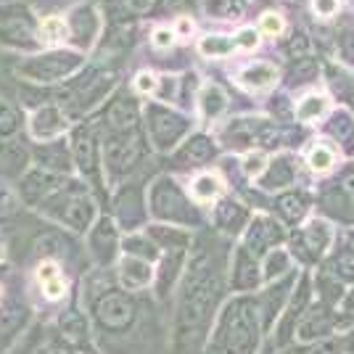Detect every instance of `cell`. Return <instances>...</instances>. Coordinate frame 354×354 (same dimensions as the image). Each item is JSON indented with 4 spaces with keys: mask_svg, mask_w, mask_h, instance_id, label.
<instances>
[{
    "mask_svg": "<svg viewBox=\"0 0 354 354\" xmlns=\"http://www.w3.org/2000/svg\"><path fill=\"white\" fill-rule=\"evenodd\" d=\"M275 77H278V72L270 64H254V66L241 72V82L251 90H265L275 82Z\"/></svg>",
    "mask_w": 354,
    "mask_h": 354,
    "instance_id": "cell-1",
    "label": "cell"
},
{
    "mask_svg": "<svg viewBox=\"0 0 354 354\" xmlns=\"http://www.w3.org/2000/svg\"><path fill=\"white\" fill-rule=\"evenodd\" d=\"M233 48H236V40L222 37V35H209L201 40V53L204 56H227V53H233Z\"/></svg>",
    "mask_w": 354,
    "mask_h": 354,
    "instance_id": "cell-2",
    "label": "cell"
},
{
    "mask_svg": "<svg viewBox=\"0 0 354 354\" xmlns=\"http://www.w3.org/2000/svg\"><path fill=\"white\" fill-rule=\"evenodd\" d=\"M66 21L61 19V16H48L43 19V24H40V37H43L45 43H56V40H64L66 37Z\"/></svg>",
    "mask_w": 354,
    "mask_h": 354,
    "instance_id": "cell-3",
    "label": "cell"
},
{
    "mask_svg": "<svg viewBox=\"0 0 354 354\" xmlns=\"http://www.w3.org/2000/svg\"><path fill=\"white\" fill-rule=\"evenodd\" d=\"M325 109H328V101H325L323 95H310V98H304V101L299 104L296 117L301 119V122H312V119L320 117Z\"/></svg>",
    "mask_w": 354,
    "mask_h": 354,
    "instance_id": "cell-4",
    "label": "cell"
},
{
    "mask_svg": "<svg viewBox=\"0 0 354 354\" xmlns=\"http://www.w3.org/2000/svg\"><path fill=\"white\" fill-rule=\"evenodd\" d=\"M220 191H222V185L214 175H201V177H196V183H193V196H196L198 201H209V198H214Z\"/></svg>",
    "mask_w": 354,
    "mask_h": 354,
    "instance_id": "cell-5",
    "label": "cell"
},
{
    "mask_svg": "<svg viewBox=\"0 0 354 354\" xmlns=\"http://www.w3.org/2000/svg\"><path fill=\"white\" fill-rule=\"evenodd\" d=\"M333 162H336V153L330 151L328 146H315L310 153V167L315 169V172H325V169H330L333 167Z\"/></svg>",
    "mask_w": 354,
    "mask_h": 354,
    "instance_id": "cell-6",
    "label": "cell"
},
{
    "mask_svg": "<svg viewBox=\"0 0 354 354\" xmlns=\"http://www.w3.org/2000/svg\"><path fill=\"white\" fill-rule=\"evenodd\" d=\"M201 104H204V111H207L209 117H217L225 109V95H222L220 88H207L204 95H201Z\"/></svg>",
    "mask_w": 354,
    "mask_h": 354,
    "instance_id": "cell-7",
    "label": "cell"
},
{
    "mask_svg": "<svg viewBox=\"0 0 354 354\" xmlns=\"http://www.w3.org/2000/svg\"><path fill=\"white\" fill-rule=\"evenodd\" d=\"M262 32L270 35V37L281 35L283 32V16L281 14H265L262 16Z\"/></svg>",
    "mask_w": 354,
    "mask_h": 354,
    "instance_id": "cell-8",
    "label": "cell"
},
{
    "mask_svg": "<svg viewBox=\"0 0 354 354\" xmlns=\"http://www.w3.org/2000/svg\"><path fill=\"white\" fill-rule=\"evenodd\" d=\"M37 278H40V286L56 281V278H59V267L53 265V262H45V265H40V270H37Z\"/></svg>",
    "mask_w": 354,
    "mask_h": 354,
    "instance_id": "cell-9",
    "label": "cell"
},
{
    "mask_svg": "<svg viewBox=\"0 0 354 354\" xmlns=\"http://www.w3.org/2000/svg\"><path fill=\"white\" fill-rule=\"evenodd\" d=\"M236 45L246 48V50H251V48H257V45H259V35H257L254 30H243L241 35H238V43Z\"/></svg>",
    "mask_w": 354,
    "mask_h": 354,
    "instance_id": "cell-10",
    "label": "cell"
},
{
    "mask_svg": "<svg viewBox=\"0 0 354 354\" xmlns=\"http://www.w3.org/2000/svg\"><path fill=\"white\" fill-rule=\"evenodd\" d=\"M315 11L320 16H333L339 11V0H315Z\"/></svg>",
    "mask_w": 354,
    "mask_h": 354,
    "instance_id": "cell-11",
    "label": "cell"
},
{
    "mask_svg": "<svg viewBox=\"0 0 354 354\" xmlns=\"http://www.w3.org/2000/svg\"><path fill=\"white\" fill-rule=\"evenodd\" d=\"M138 90H140V93H153V90H156V77L143 72L138 77Z\"/></svg>",
    "mask_w": 354,
    "mask_h": 354,
    "instance_id": "cell-12",
    "label": "cell"
},
{
    "mask_svg": "<svg viewBox=\"0 0 354 354\" xmlns=\"http://www.w3.org/2000/svg\"><path fill=\"white\" fill-rule=\"evenodd\" d=\"M43 291H45V296H48V299H59V296L64 294V283H61V278H56V281L45 283Z\"/></svg>",
    "mask_w": 354,
    "mask_h": 354,
    "instance_id": "cell-13",
    "label": "cell"
},
{
    "mask_svg": "<svg viewBox=\"0 0 354 354\" xmlns=\"http://www.w3.org/2000/svg\"><path fill=\"white\" fill-rule=\"evenodd\" d=\"M172 40H175V35L169 30H156L153 32V43L159 45V48H169L172 45Z\"/></svg>",
    "mask_w": 354,
    "mask_h": 354,
    "instance_id": "cell-14",
    "label": "cell"
},
{
    "mask_svg": "<svg viewBox=\"0 0 354 354\" xmlns=\"http://www.w3.org/2000/svg\"><path fill=\"white\" fill-rule=\"evenodd\" d=\"M262 164H265V156H262V153L249 156V159H246V172H249V175H259V172H262Z\"/></svg>",
    "mask_w": 354,
    "mask_h": 354,
    "instance_id": "cell-15",
    "label": "cell"
},
{
    "mask_svg": "<svg viewBox=\"0 0 354 354\" xmlns=\"http://www.w3.org/2000/svg\"><path fill=\"white\" fill-rule=\"evenodd\" d=\"M177 32H180V35H191V32H193L191 19H180V21H177Z\"/></svg>",
    "mask_w": 354,
    "mask_h": 354,
    "instance_id": "cell-16",
    "label": "cell"
},
{
    "mask_svg": "<svg viewBox=\"0 0 354 354\" xmlns=\"http://www.w3.org/2000/svg\"><path fill=\"white\" fill-rule=\"evenodd\" d=\"M344 185H346V191H349L354 196V175L346 177V180H344Z\"/></svg>",
    "mask_w": 354,
    "mask_h": 354,
    "instance_id": "cell-17",
    "label": "cell"
}]
</instances>
